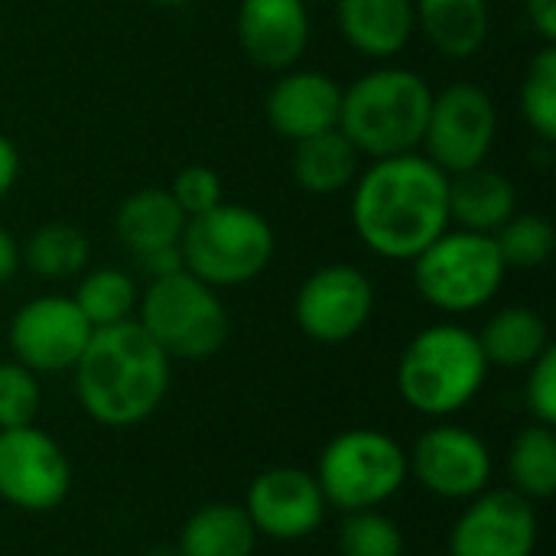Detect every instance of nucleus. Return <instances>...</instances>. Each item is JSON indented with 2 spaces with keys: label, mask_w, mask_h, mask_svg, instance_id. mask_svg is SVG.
<instances>
[{
  "label": "nucleus",
  "mask_w": 556,
  "mask_h": 556,
  "mask_svg": "<svg viewBox=\"0 0 556 556\" xmlns=\"http://www.w3.org/2000/svg\"><path fill=\"white\" fill-rule=\"evenodd\" d=\"M352 225L378 257L414 261L450 228V176L417 150L375 160L355 182Z\"/></svg>",
  "instance_id": "f257e3e1"
},
{
  "label": "nucleus",
  "mask_w": 556,
  "mask_h": 556,
  "mask_svg": "<svg viewBox=\"0 0 556 556\" xmlns=\"http://www.w3.org/2000/svg\"><path fill=\"white\" fill-rule=\"evenodd\" d=\"M72 371L81 410L114 430L153 417L169 391V358L137 319L94 329Z\"/></svg>",
  "instance_id": "f03ea898"
},
{
  "label": "nucleus",
  "mask_w": 556,
  "mask_h": 556,
  "mask_svg": "<svg viewBox=\"0 0 556 556\" xmlns=\"http://www.w3.org/2000/svg\"><path fill=\"white\" fill-rule=\"evenodd\" d=\"M433 91L414 68H375L342 91L339 130L358 156L384 160L414 153L424 140Z\"/></svg>",
  "instance_id": "7ed1b4c3"
},
{
  "label": "nucleus",
  "mask_w": 556,
  "mask_h": 556,
  "mask_svg": "<svg viewBox=\"0 0 556 556\" xmlns=\"http://www.w3.org/2000/svg\"><path fill=\"white\" fill-rule=\"evenodd\" d=\"M489 362L479 336L456 323H437L417 332L397 362V391L424 417H453L482 391Z\"/></svg>",
  "instance_id": "20e7f679"
},
{
  "label": "nucleus",
  "mask_w": 556,
  "mask_h": 556,
  "mask_svg": "<svg viewBox=\"0 0 556 556\" xmlns=\"http://www.w3.org/2000/svg\"><path fill=\"white\" fill-rule=\"evenodd\" d=\"M274 244L270 222L261 212L231 202H218L205 215L186 218L179 238L182 267L215 290L261 277L274 261Z\"/></svg>",
  "instance_id": "39448f33"
},
{
  "label": "nucleus",
  "mask_w": 556,
  "mask_h": 556,
  "mask_svg": "<svg viewBox=\"0 0 556 556\" xmlns=\"http://www.w3.org/2000/svg\"><path fill=\"white\" fill-rule=\"evenodd\" d=\"M137 323L166 352L169 362H205L218 355L231 329L218 290L202 283L189 270L150 280L140 300Z\"/></svg>",
  "instance_id": "423d86ee"
},
{
  "label": "nucleus",
  "mask_w": 556,
  "mask_h": 556,
  "mask_svg": "<svg viewBox=\"0 0 556 556\" xmlns=\"http://www.w3.org/2000/svg\"><path fill=\"white\" fill-rule=\"evenodd\" d=\"M316 482L326 505L349 511H368L391 502L407 482L404 446L368 427H355L329 440L316 463Z\"/></svg>",
  "instance_id": "0eeeda50"
},
{
  "label": "nucleus",
  "mask_w": 556,
  "mask_h": 556,
  "mask_svg": "<svg viewBox=\"0 0 556 556\" xmlns=\"http://www.w3.org/2000/svg\"><path fill=\"white\" fill-rule=\"evenodd\" d=\"M505 270L508 267L492 235L446 228L414 257V287L443 313H476L495 300L505 283Z\"/></svg>",
  "instance_id": "6e6552de"
},
{
  "label": "nucleus",
  "mask_w": 556,
  "mask_h": 556,
  "mask_svg": "<svg viewBox=\"0 0 556 556\" xmlns=\"http://www.w3.org/2000/svg\"><path fill=\"white\" fill-rule=\"evenodd\" d=\"M495 130L498 114L489 91L459 81L433 94L420 143L427 147V160L440 166L446 176H453L485 163L495 143Z\"/></svg>",
  "instance_id": "1a4fd4ad"
},
{
  "label": "nucleus",
  "mask_w": 556,
  "mask_h": 556,
  "mask_svg": "<svg viewBox=\"0 0 556 556\" xmlns=\"http://www.w3.org/2000/svg\"><path fill=\"white\" fill-rule=\"evenodd\" d=\"M375 313V287L352 264L313 270L293 300V319L313 342L342 345L355 339Z\"/></svg>",
  "instance_id": "9d476101"
},
{
  "label": "nucleus",
  "mask_w": 556,
  "mask_h": 556,
  "mask_svg": "<svg viewBox=\"0 0 556 556\" xmlns=\"http://www.w3.org/2000/svg\"><path fill=\"white\" fill-rule=\"evenodd\" d=\"M72 466L42 430H0V498L20 511H52L68 498Z\"/></svg>",
  "instance_id": "9b49d317"
},
{
  "label": "nucleus",
  "mask_w": 556,
  "mask_h": 556,
  "mask_svg": "<svg viewBox=\"0 0 556 556\" xmlns=\"http://www.w3.org/2000/svg\"><path fill=\"white\" fill-rule=\"evenodd\" d=\"M495 463L485 440L466 427L440 424L427 430L407 453V476L427 492L450 502H469L492 482Z\"/></svg>",
  "instance_id": "f8f14e48"
},
{
  "label": "nucleus",
  "mask_w": 556,
  "mask_h": 556,
  "mask_svg": "<svg viewBox=\"0 0 556 556\" xmlns=\"http://www.w3.org/2000/svg\"><path fill=\"white\" fill-rule=\"evenodd\" d=\"M91 332V323L72 296L49 293L16 309L10 323V349L33 375H55L75 368Z\"/></svg>",
  "instance_id": "ddd939ff"
},
{
  "label": "nucleus",
  "mask_w": 556,
  "mask_h": 556,
  "mask_svg": "<svg viewBox=\"0 0 556 556\" xmlns=\"http://www.w3.org/2000/svg\"><path fill=\"white\" fill-rule=\"evenodd\" d=\"M538 515L515 489H485L469 498L450 534V556H534Z\"/></svg>",
  "instance_id": "4468645a"
},
{
  "label": "nucleus",
  "mask_w": 556,
  "mask_h": 556,
  "mask_svg": "<svg viewBox=\"0 0 556 556\" xmlns=\"http://www.w3.org/2000/svg\"><path fill=\"white\" fill-rule=\"evenodd\" d=\"M244 511L257 534L270 541H303L323 525L326 498L313 472L280 466L251 482Z\"/></svg>",
  "instance_id": "2eb2a0df"
},
{
  "label": "nucleus",
  "mask_w": 556,
  "mask_h": 556,
  "mask_svg": "<svg viewBox=\"0 0 556 556\" xmlns=\"http://www.w3.org/2000/svg\"><path fill=\"white\" fill-rule=\"evenodd\" d=\"M238 42L244 55L267 72L293 68L309 42L306 0H241Z\"/></svg>",
  "instance_id": "dca6fc26"
},
{
  "label": "nucleus",
  "mask_w": 556,
  "mask_h": 556,
  "mask_svg": "<svg viewBox=\"0 0 556 556\" xmlns=\"http://www.w3.org/2000/svg\"><path fill=\"white\" fill-rule=\"evenodd\" d=\"M342 88L332 75L287 68L267 91V121L287 140H306L339 127Z\"/></svg>",
  "instance_id": "f3484780"
},
{
  "label": "nucleus",
  "mask_w": 556,
  "mask_h": 556,
  "mask_svg": "<svg viewBox=\"0 0 556 556\" xmlns=\"http://www.w3.org/2000/svg\"><path fill=\"white\" fill-rule=\"evenodd\" d=\"M342 39L365 59H394L407 49L417 16L414 0H336Z\"/></svg>",
  "instance_id": "a211bd4d"
},
{
  "label": "nucleus",
  "mask_w": 556,
  "mask_h": 556,
  "mask_svg": "<svg viewBox=\"0 0 556 556\" xmlns=\"http://www.w3.org/2000/svg\"><path fill=\"white\" fill-rule=\"evenodd\" d=\"M515 212L518 192L505 173L482 163L450 176V222H459V228L495 235Z\"/></svg>",
  "instance_id": "6ab92c4d"
},
{
  "label": "nucleus",
  "mask_w": 556,
  "mask_h": 556,
  "mask_svg": "<svg viewBox=\"0 0 556 556\" xmlns=\"http://www.w3.org/2000/svg\"><path fill=\"white\" fill-rule=\"evenodd\" d=\"M414 16L430 46L446 59H472L492 29L489 0H414Z\"/></svg>",
  "instance_id": "aec40b11"
},
{
  "label": "nucleus",
  "mask_w": 556,
  "mask_h": 556,
  "mask_svg": "<svg viewBox=\"0 0 556 556\" xmlns=\"http://www.w3.org/2000/svg\"><path fill=\"white\" fill-rule=\"evenodd\" d=\"M182 228L186 215L169 195V189H140L124 199L114 215V231L134 257L179 244Z\"/></svg>",
  "instance_id": "412c9836"
},
{
  "label": "nucleus",
  "mask_w": 556,
  "mask_h": 556,
  "mask_svg": "<svg viewBox=\"0 0 556 556\" xmlns=\"http://www.w3.org/2000/svg\"><path fill=\"white\" fill-rule=\"evenodd\" d=\"M257 531L235 502H212L202 505L179 531V556H251L257 547Z\"/></svg>",
  "instance_id": "4be33fe9"
},
{
  "label": "nucleus",
  "mask_w": 556,
  "mask_h": 556,
  "mask_svg": "<svg viewBox=\"0 0 556 556\" xmlns=\"http://www.w3.org/2000/svg\"><path fill=\"white\" fill-rule=\"evenodd\" d=\"M479 345L489 368H531L551 349V329L541 313L528 306H505L482 326Z\"/></svg>",
  "instance_id": "5701e85b"
},
{
  "label": "nucleus",
  "mask_w": 556,
  "mask_h": 556,
  "mask_svg": "<svg viewBox=\"0 0 556 556\" xmlns=\"http://www.w3.org/2000/svg\"><path fill=\"white\" fill-rule=\"evenodd\" d=\"M290 169L296 182L313 195H336L355 182L358 173V150L342 137V130H326L293 143Z\"/></svg>",
  "instance_id": "b1692460"
},
{
  "label": "nucleus",
  "mask_w": 556,
  "mask_h": 556,
  "mask_svg": "<svg viewBox=\"0 0 556 556\" xmlns=\"http://www.w3.org/2000/svg\"><path fill=\"white\" fill-rule=\"evenodd\" d=\"M88 254L91 244L75 225L49 222L26 238L20 251V264H26V270L42 280H68L85 270Z\"/></svg>",
  "instance_id": "393cba45"
},
{
  "label": "nucleus",
  "mask_w": 556,
  "mask_h": 556,
  "mask_svg": "<svg viewBox=\"0 0 556 556\" xmlns=\"http://www.w3.org/2000/svg\"><path fill=\"white\" fill-rule=\"evenodd\" d=\"M511 489L528 502H544L556 492V433L554 427H525L508 453Z\"/></svg>",
  "instance_id": "a878e982"
},
{
  "label": "nucleus",
  "mask_w": 556,
  "mask_h": 556,
  "mask_svg": "<svg viewBox=\"0 0 556 556\" xmlns=\"http://www.w3.org/2000/svg\"><path fill=\"white\" fill-rule=\"evenodd\" d=\"M75 306L91 323V329H104L114 323H127L137 309V283L117 267H98L81 277L75 290Z\"/></svg>",
  "instance_id": "bb28decb"
},
{
  "label": "nucleus",
  "mask_w": 556,
  "mask_h": 556,
  "mask_svg": "<svg viewBox=\"0 0 556 556\" xmlns=\"http://www.w3.org/2000/svg\"><path fill=\"white\" fill-rule=\"evenodd\" d=\"M505 267L531 270L551 261L556 244L554 225L544 215H511L495 235H492Z\"/></svg>",
  "instance_id": "cd10ccee"
},
{
  "label": "nucleus",
  "mask_w": 556,
  "mask_h": 556,
  "mask_svg": "<svg viewBox=\"0 0 556 556\" xmlns=\"http://www.w3.org/2000/svg\"><path fill=\"white\" fill-rule=\"evenodd\" d=\"M521 114L541 140H556V49L544 46L521 85Z\"/></svg>",
  "instance_id": "c85d7f7f"
},
{
  "label": "nucleus",
  "mask_w": 556,
  "mask_h": 556,
  "mask_svg": "<svg viewBox=\"0 0 556 556\" xmlns=\"http://www.w3.org/2000/svg\"><path fill=\"white\" fill-rule=\"evenodd\" d=\"M339 554L342 556H404L401 528L381 515L378 508L349 511L339 528Z\"/></svg>",
  "instance_id": "c756f323"
},
{
  "label": "nucleus",
  "mask_w": 556,
  "mask_h": 556,
  "mask_svg": "<svg viewBox=\"0 0 556 556\" xmlns=\"http://www.w3.org/2000/svg\"><path fill=\"white\" fill-rule=\"evenodd\" d=\"M42 391L36 375L20 362H0V430L36 424Z\"/></svg>",
  "instance_id": "7c9ffc66"
},
{
  "label": "nucleus",
  "mask_w": 556,
  "mask_h": 556,
  "mask_svg": "<svg viewBox=\"0 0 556 556\" xmlns=\"http://www.w3.org/2000/svg\"><path fill=\"white\" fill-rule=\"evenodd\" d=\"M169 195L176 199V205L182 208L186 218H195V215H205L208 208H215L222 199V176L212 169V166H186L173 186H169Z\"/></svg>",
  "instance_id": "2f4dec72"
},
{
  "label": "nucleus",
  "mask_w": 556,
  "mask_h": 556,
  "mask_svg": "<svg viewBox=\"0 0 556 556\" xmlns=\"http://www.w3.org/2000/svg\"><path fill=\"white\" fill-rule=\"evenodd\" d=\"M528 407L534 424L556 427V349L551 345L528 375Z\"/></svg>",
  "instance_id": "473e14b6"
},
{
  "label": "nucleus",
  "mask_w": 556,
  "mask_h": 556,
  "mask_svg": "<svg viewBox=\"0 0 556 556\" xmlns=\"http://www.w3.org/2000/svg\"><path fill=\"white\" fill-rule=\"evenodd\" d=\"M525 10H528V20L534 26V33L554 46L556 42V0H525Z\"/></svg>",
  "instance_id": "72a5a7b5"
},
{
  "label": "nucleus",
  "mask_w": 556,
  "mask_h": 556,
  "mask_svg": "<svg viewBox=\"0 0 556 556\" xmlns=\"http://www.w3.org/2000/svg\"><path fill=\"white\" fill-rule=\"evenodd\" d=\"M137 261H140V267L150 274V280L166 277V274H176V270H186V267H182V251H179V244H173V248H160V251L143 254V257H137Z\"/></svg>",
  "instance_id": "f704fd0d"
},
{
  "label": "nucleus",
  "mask_w": 556,
  "mask_h": 556,
  "mask_svg": "<svg viewBox=\"0 0 556 556\" xmlns=\"http://www.w3.org/2000/svg\"><path fill=\"white\" fill-rule=\"evenodd\" d=\"M16 176H20V153L13 140L0 134V199L16 186Z\"/></svg>",
  "instance_id": "c9c22d12"
},
{
  "label": "nucleus",
  "mask_w": 556,
  "mask_h": 556,
  "mask_svg": "<svg viewBox=\"0 0 556 556\" xmlns=\"http://www.w3.org/2000/svg\"><path fill=\"white\" fill-rule=\"evenodd\" d=\"M16 267H20V248L10 238V231L0 228V287L16 274Z\"/></svg>",
  "instance_id": "e433bc0d"
},
{
  "label": "nucleus",
  "mask_w": 556,
  "mask_h": 556,
  "mask_svg": "<svg viewBox=\"0 0 556 556\" xmlns=\"http://www.w3.org/2000/svg\"><path fill=\"white\" fill-rule=\"evenodd\" d=\"M143 556H179L176 547H153V551H147Z\"/></svg>",
  "instance_id": "4c0bfd02"
},
{
  "label": "nucleus",
  "mask_w": 556,
  "mask_h": 556,
  "mask_svg": "<svg viewBox=\"0 0 556 556\" xmlns=\"http://www.w3.org/2000/svg\"><path fill=\"white\" fill-rule=\"evenodd\" d=\"M147 3H153V7H182L189 0H147Z\"/></svg>",
  "instance_id": "58836bf2"
}]
</instances>
